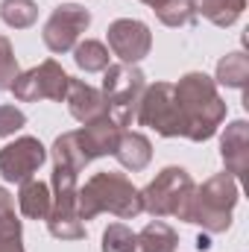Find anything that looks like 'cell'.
<instances>
[{
	"mask_svg": "<svg viewBox=\"0 0 249 252\" xmlns=\"http://www.w3.org/2000/svg\"><path fill=\"white\" fill-rule=\"evenodd\" d=\"M176 103L185 121V138L193 144H202L217 135V129L226 121V100L217 91V82L205 76L202 70L185 73L176 85Z\"/></svg>",
	"mask_w": 249,
	"mask_h": 252,
	"instance_id": "obj_1",
	"label": "cell"
},
{
	"mask_svg": "<svg viewBox=\"0 0 249 252\" xmlns=\"http://www.w3.org/2000/svg\"><path fill=\"white\" fill-rule=\"evenodd\" d=\"M76 211H79V220H94L97 214L109 211L121 220H135L141 211H144V202H141V190L132 185V179L126 173H112V170H103V173H94L76 193Z\"/></svg>",
	"mask_w": 249,
	"mask_h": 252,
	"instance_id": "obj_2",
	"label": "cell"
},
{
	"mask_svg": "<svg viewBox=\"0 0 249 252\" xmlns=\"http://www.w3.org/2000/svg\"><path fill=\"white\" fill-rule=\"evenodd\" d=\"M241 199V188L238 179L232 173H214L211 179H205L199 188H193L190 205H187L185 223H196L202 226L208 235H220L229 232L232 226V211Z\"/></svg>",
	"mask_w": 249,
	"mask_h": 252,
	"instance_id": "obj_3",
	"label": "cell"
},
{
	"mask_svg": "<svg viewBox=\"0 0 249 252\" xmlns=\"http://www.w3.org/2000/svg\"><path fill=\"white\" fill-rule=\"evenodd\" d=\"M193 179L185 167H164L147 188L141 190V202H144V211L153 214L156 220L161 217H187V205H190V196H193Z\"/></svg>",
	"mask_w": 249,
	"mask_h": 252,
	"instance_id": "obj_4",
	"label": "cell"
},
{
	"mask_svg": "<svg viewBox=\"0 0 249 252\" xmlns=\"http://www.w3.org/2000/svg\"><path fill=\"white\" fill-rule=\"evenodd\" d=\"M144 88H147V76L138 64L118 62L103 70V97L109 106V118L121 129L132 126L138 103L144 97Z\"/></svg>",
	"mask_w": 249,
	"mask_h": 252,
	"instance_id": "obj_5",
	"label": "cell"
},
{
	"mask_svg": "<svg viewBox=\"0 0 249 252\" xmlns=\"http://www.w3.org/2000/svg\"><path fill=\"white\" fill-rule=\"evenodd\" d=\"M79 173L64 167V164H53V208L47 214V229L53 238L59 241H82L85 238V223L79 220V211H76V193H79V185H76Z\"/></svg>",
	"mask_w": 249,
	"mask_h": 252,
	"instance_id": "obj_6",
	"label": "cell"
},
{
	"mask_svg": "<svg viewBox=\"0 0 249 252\" xmlns=\"http://www.w3.org/2000/svg\"><path fill=\"white\" fill-rule=\"evenodd\" d=\"M135 121L147 129H153L161 138H185V121L176 103L173 82H156L144 88V97L138 103Z\"/></svg>",
	"mask_w": 249,
	"mask_h": 252,
	"instance_id": "obj_7",
	"label": "cell"
},
{
	"mask_svg": "<svg viewBox=\"0 0 249 252\" xmlns=\"http://www.w3.org/2000/svg\"><path fill=\"white\" fill-rule=\"evenodd\" d=\"M67 82L70 76L64 73V67L56 59H44L41 64L18 73V79L12 82V94L21 103H38V100H53L62 103L67 94Z\"/></svg>",
	"mask_w": 249,
	"mask_h": 252,
	"instance_id": "obj_8",
	"label": "cell"
},
{
	"mask_svg": "<svg viewBox=\"0 0 249 252\" xmlns=\"http://www.w3.org/2000/svg\"><path fill=\"white\" fill-rule=\"evenodd\" d=\"M88 27H91V12L85 6H79V3H62V6H56L50 12L41 38H44V44H47L50 53H70L79 44V38H82V32Z\"/></svg>",
	"mask_w": 249,
	"mask_h": 252,
	"instance_id": "obj_9",
	"label": "cell"
},
{
	"mask_svg": "<svg viewBox=\"0 0 249 252\" xmlns=\"http://www.w3.org/2000/svg\"><path fill=\"white\" fill-rule=\"evenodd\" d=\"M47 161V150L38 138L32 135H21L12 144H6L0 150V176L6 182H27L38 173V167Z\"/></svg>",
	"mask_w": 249,
	"mask_h": 252,
	"instance_id": "obj_10",
	"label": "cell"
},
{
	"mask_svg": "<svg viewBox=\"0 0 249 252\" xmlns=\"http://www.w3.org/2000/svg\"><path fill=\"white\" fill-rule=\"evenodd\" d=\"M106 38H109V50L124 64H138L153 50L150 27L144 21H135V18H118L115 24H109Z\"/></svg>",
	"mask_w": 249,
	"mask_h": 252,
	"instance_id": "obj_11",
	"label": "cell"
},
{
	"mask_svg": "<svg viewBox=\"0 0 249 252\" xmlns=\"http://www.w3.org/2000/svg\"><path fill=\"white\" fill-rule=\"evenodd\" d=\"M73 132H76V141H79V147L85 150L88 161H94V158H100V156H115L118 141H121V135H124V129L115 124L109 115H103V118H97V121H91V124H82L79 129H73Z\"/></svg>",
	"mask_w": 249,
	"mask_h": 252,
	"instance_id": "obj_12",
	"label": "cell"
},
{
	"mask_svg": "<svg viewBox=\"0 0 249 252\" xmlns=\"http://www.w3.org/2000/svg\"><path fill=\"white\" fill-rule=\"evenodd\" d=\"M64 103L70 109V115L79 121V124H91L103 115H109V106H106V97L100 88L88 85L85 79H73L67 82V94H64Z\"/></svg>",
	"mask_w": 249,
	"mask_h": 252,
	"instance_id": "obj_13",
	"label": "cell"
},
{
	"mask_svg": "<svg viewBox=\"0 0 249 252\" xmlns=\"http://www.w3.org/2000/svg\"><path fill=\"white\" fill-rule=\"evenodd\" d=\"M220 156L226 164V173L235 179L249 170V124L247 121H232L220 138Z\"/></svg>",
	"mask_w": 249,
	"mask_h": 252,
	"instance_id": "obj_14",
	"label": "cell"
},
{
	"mask_svg": "<svg viewBox=\"0 0 249 252\" xmlns=\"http://www.w3.org/2000/svg\"><path fill=\"white\" fill-rule=\"evenodd\" d=\"M115 158L124 164L126 170L141 173V170H147V164L153 161V144H150L147 135H141V132H126L124 129V135H121V141H118V150H115Z\"/></svg>",
	"mask_w": 249,
	"mask_h": 252,
	"instance_id": "obj_15",
	"label": "cell"
},
{
	"mask_svg": "<svg viewBox=\"0 0 249 252\" xmlns=\"http://www.w3.org/2000/svg\"><path fill=\"white\" fill-rule=\"evenodd\" d=\"M18 208H21V214L30 217V220H47V214H50V208H53L50 185L41 182V179H27V182H21Z\"/></svg>",
	"mask_w": 249,
	"mask_h": 252,
	"instance_id": "obj_16",
	"label": "cell"
},
{
	"mask_svg": "<svg viewBox=\"0 0 249 252\" xmlns=\"http://www.w3.org/2000/svg\"><path fill=\"white\" fill-rule=\"evenodd\" d=\"M190 3H193L196 18H205V21H211L214 27H223V30L232 27L247 9V0H190Z\"/></svg>",
	"mask_w": 249,
	"mask_h": 252,
	"instance_id": "obj_17",
	"label": "cell"
},
{
	"mask_svg": "<svg viewBox=\"0 0 249 252\" xmlns=\"http://www.w3.org/2000/svg\"><path fill=\"white\" fill-rule=\"evenodd\" d=\"M138 252H176L179 235L164 220H150L138 235Z\"/></svg>",
	"mask_w": 249,
	"mask_h": 252,
	"instance_id": "obj_18",
	"label": "cell"
},
{
	"mask_svg": "<svg viewBox=\"0 0 249 252\" xmlns=\"http://www.w3.org/2000/svg\"><path fill=\"white\" fill-rule=\"evenodd\" d=\"M50 156H53V164H64V167H70V170H76V173H82V170L91 164L88 156H85V150H82L79 141H76V132H62V135L53 141Z\"/></svg>",
	"mask_w": 249,
	"mask_h": 252,
	"instance_id": "obj_19",
	"label": "cell"
},
{
	"mask_svg": "<svg viewBox=\"0 0 249 252\" xmlns=\"http://www.w3.org/2000/svg\"><path fill=\"white\" fill-rule=\"evenodd\" d=\"M217 85H226V88H244L249 82V56L247 53H229L217 62V76H214Z\"/></svg>",
	"mask_w": 249,
	"mask_h": 252,
	"instance_id": "obj_20",
	"label": "cell"
},
{
	"mask_svg": "<svg viewBox=\"0 0 249 252\" xmlns=\"http://www.w3.org/2000/svg\"><path fill=\"white\" fill-rule=\"evenodd\" d=\"M109 47L103 44V41H94V38H85V41H79L76 47H73V62L79 70H85V73H100V70H106L109 67Z\"/></svg>",
	"mask_w": 249,
	"mask_h": 252,
	"instance_id": "obj_21",
	"label": "cell"
},
{
	"mask_svg": "<svg viewBox=\"0 0 249 252\" xmlns=\"http://www.w3.org/2000/svg\"><path fill=\"white\" fill-rule=\"evenodd\" d=\"M150 9L156 12V18L164 27H187V24L196 21V12H193L190 0H156Z\"/></svg>",
	"mask_w": 249,
	"mask_h": 252,
	"instance_id": "obj_22",
	"label": "cell"
},
{
	"mask_svg": "<svg viewBox=\"0 0 249 252\" xmlns=\"http://www.w3.org/2000/svg\"><path fill=\"white\" fill-rule=\"evenodd\" d=\"M38 18V3L35 0H3L0 3V21L12 30H27Z\"/></svg>",
	"mask_w": 249,
	"mask_h": 252,
	"instance_id": "obj_23",
	"label": "cell"
},
{
	"mask_svg": "<svg viewBox=\"0 0 249 252\" xmlns=\"http://www.w3.org/2000/svg\"><path fill=\"white\" fill-rule=\"evenodd\" d=\"M103 252H138V238L124 223H112L103 232Z\"/></svg>",
	"mask_w": 249,
	"mask_h": 252,
	"instance_id": "obj_24",
	"label": "cell"
},
{
	"mask_svg": "<svg viewBox=\"0 0 249 252\" xmlns=\"http://www.w3.org/2000/svg\"><path fill=\"white\" fill-rule=\"evenodd\" d=\"M0 252H24V226L15 211L0 214Z\"/></svg>",
	"mask_w": 249,
	"mask_h": 252,
	"instance_id": "obj_25",
	"label": "cell"
},
{
	"mask_svg": "<svg viewBox=\"0 0 249 252\" xmlns=\"http://www.w3.org/2000/svg\"><path fill=\"white\" fill-rule=\"evenodd\" d=\"M18 59H15V50H12V41L6 35H0V91H9L12 82L18 79Z\"/></svg>",
	"mask_w": 249,
	"mask_h": 252,
	"instance_id": "obj_26",
	"label": "cell"
},
{
	"mask_svg": "<svg viewBox=\"0 0 249 252\" xmlns=\"http://www.w3.org/2000/svg\"><path fill=\"white\" fill-rule=\"evenodd\" d=\"M24 126H27V115L18 106H6V103L0 106V138H9Z\"/></svg>",
	"mask_w": 249,
	"mask_h": 252,
	"instance_id": "obj_27",
	"label": "cell"
},
{
	"mask_svg": "<svg viewBox=\"0 0 249 252\" xmlns=\"http://www.w3.org/2000/svg\"><path fill=\"white\" fill-rule=\"evenodd\" d=\"M9 211H15V199L6 188H0V214H9Z\"/></svg>",
	"mask_w": 249,
	"mask_h": 252,
	"instance_id": "obj_28",
	"label": "cell"
},
{
	"mask_svg": "<svg viewBox=\"0 0 249 252\" xmlns=\"http://www.w3.org/2000/svg\"><path fill=\"white\" fill-rule=\"evenodd\" d=\"M196 250H199V252H208V250H211V238H208V232L196 238Z\"/></svg>",
	"mask_w": 249,
	"mask_h": 252,
	"instance_id": "obj_29",
	"label": "cell"
},
{
	"mask_svg": "<svg viewBox=\"0 0 249 252\" xmlns=\"http://www.w3.org/2000/svg\"><path fill=\"white\" fill-rule=\"evenodd\" d=\"M141 3H147V6H153V3H156V0H141Z\"/></svg>",
	"mask_w": 249,
	"mask_h": 252,
	"instance_id": "obj_30",
	"label": "cell"
}]
</instances>
